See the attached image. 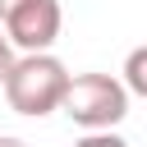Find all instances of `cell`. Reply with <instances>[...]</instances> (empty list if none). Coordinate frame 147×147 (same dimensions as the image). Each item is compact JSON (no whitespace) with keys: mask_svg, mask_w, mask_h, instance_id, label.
Listing matches in <instances>:
<instances>
[{"mask_svg":"<svg viewBox=\"0 0 147 147\" xmlns=\"http://www.w3.org/2000/svg\"><path fill=\"white\" fill-rule=\"evenodd\" d=\"M69 69L60 55H18L9 78H5V101L14 115H28V119H41L51 110L64 106V92H69Z\"/></svg>","mask_w":147,"mask_h":147,"instance_id":"obj_1","label":"cell"},{"mask_svg":"<svg viewBox=\"0 0 147 147\" xmlns=\"http://www.w3.org/2000/svg\"><path fill=\"white\" fill-rule=\"evenodd\" d=\"M60 110L83 133H115V124L129 115V87L115 74H74Z\"/></svg>","mask_w":147,"mask_h":147,"instance_id":"obj_2","label":"cell"},{"mask_svg":"<svg viewBox=\"0 0 147 147\" xmlns=\"http://www.w3.org/2000/svg\"><path fill=\"white\" fill-rule=\"evenodd\" d=\"M0 23H5V37H9L14 51H23V55H46V51L60 41L64 14H60V0H18Z\"/></svg>","mask_w":147,"mask_h":147,"instance_id":"obj_3","label":"cell"},{"mask_svg":"<svg viewBox=\"0 0 147 147\" xmlns=\"http://www.w3.org/2000/svg\"><path fill=\"white\" fill-rule=\"evenodd\" d=\"M119 83L129 87V96H142V101H147V46H133V51L124 55Z\"/></svg>","mask_w":147,"mask_h":147,"instance_id":"obj_4","label":"cell"},{"mask_svg":"<svg viewBox=\"0 0 147 147\" xmlns=\"http://www.w3.org/2000/svg\"><path fill=\"white\" fill-rule=\"evenodd\" d=\"M74 147H129V142H124L119 133H83Z\"/></svg>","mask_w":147,"mask_h":147,"instance_id":"obj_5","label":"cell"},{"mask_svg":"<svg viewBox=\"0 0 147 147\" xmlns=\"http://www.w3.org/2000/svg\"><path fill=\"white\" fill-rule=\"evenodd\" d=\"M14 60H18V51L9 46V37H5V28H0V87H5V78H9V69H14Z\"/></svg>","mask_w":147,"mask_h":147,"instance_id":"obj_6","label":"cell"},{"mask_svg":"<svg viewBox=\"0 0 147 147\" xmlns=\"http://www.w3.org/2000/svg\"><path fill=\"white\" fill-rule=\"evenodd\" d=\"M0 147H28L23 138H14V133H0Z\"/></svg>","mask_w":147,"mask_h":147,"instance_id":"obj_7","label":"cell"},{"mask_svg":"<svg viewBox=\"0 0 147 147\" xmlns=\"http://www.w3.org/2000/svg\"><path fill=\"white\" fill-rule=\"evenodd\" d=\"M14 5H18V0H0V18H5V14L14 9Z\"/></svg>","mask_w":147,"mask_h":147,"instance_id":"obj_8","label":"cell"}]
</instances>
